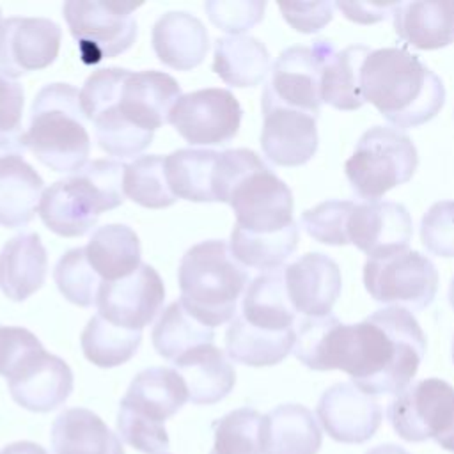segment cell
Returning a JSON list of instances; mask_svg holds the SVG:
<instances>
[{"label": "cell", "mask_w": 454, "mask_h": 454, "mask_svg": "<svg viewBox=\"0 0 454 454\" xmlns=\"http://www.w3.org/2000/svg\"><path fill=\"white\" fill-rule=\"evenodd\" d=\"M294 356L312 371L339 369L367 395L399 394L411 385L426 355V335L404 307H385L356 325L333 314L296 325Z\"/></svg>", "instance_id": "6da1fadb"}, {"label": "cell", "mask_w": 454, "mask_h": 454, "mask_svg": "<svg viewBox=\"0 0 454 454\" xmlns=\"http://www.w3.org/2000/svg\"><path fill=\"white\" fill-rule=\"evenodd\" d=\"M360 89L365 103L394 128H417L445 103V87L417 55L403 48L371 50L362 64Z\"/></svg>", "instance_id": "7a4b0ae2"}, {"label": "cell", "mask_w": 454, "mask_h": 454, "mask_svg": "<svg viewBox=\"0 0 454 454\" xmlns=\"http://www.w3.org/2000/svg\"><path fill=\"white\" fill-rule=\"evenodd\" d=\"M124 165L115 160H92L80 170L44 188L37 213L43 223L64 238L89 232L101 213L124 202Z\"/></svg>", "instance_id": "3957f363"}, {"label": "cell", "mask_w": 454, "mask_h": 454, "mask_svg": "<svg viewBox=\"0 0 454 454\" xmlns=\"http://www.w3.org/2000/svg\"><path fill=\"white\" fill-rule=\"evenodd\" d=\"M181 303L200 323L218 326L232 321L238 301L248 286V271L229 245L207 239L190 247L177 268Z\"/></svg>", "instance_id": "277c9868"}, {"label": "cell", "mask_w": 454, "mask_h": 454, "mask_svg": "<svg viewBox=\"0 0 454 454\" xmlns=\"http://www.w3.org/2000/svg\"><path fill=\"white\" fill-rule=\"evenodd\" d=\"M85 121L80 90L69 83H48L32 101L27 149L50 170L73 174L90 153Z\"/></svg>", "instance_id": "5b68a950"}, {"label": "cell", "mask_w": 454, "mask_h": 454, "mask_svg": "<svg viewBox=\"0 0 454 454\" xmlns=\"http://www.w3.org/2000/svg\"><path fill=\"white\" fill-rule=\"evenodd\" d=\"M188 401L183 378L170 367H149L129 383L117 411V433L122 442L144 454H163L168 445L165 420Z\"/></svg>", "instance_id": "8992f818"}, {"label": "cell", "mask_w": 454, "mask_h": 454, "mask_svg": "<svg viewBox=\"0 0 454 454\" xmlns=\"http://www.w3.org/2000/svg\"><path fill=\"white\" fill-rule=\"evenodd\" d=\"M419 165L411 138L390 126H372L356 142L344 170L351 190L364 200H380L411 179Z\"/></svg>", "instance_id": "52a82bcc"}, {"label": "cell", "mask_w": 454, "mask_h": 454, "mask_svg": "<svg viewBox=\"0 0 454 454\" xmlns=\"http://www.w3.org/2000/svg\"><path fill=\"white\" fill-rule=\"evenodd\" d=\"M388 422L406 442L434 440L454 452V387L438 378L408 385L387 408Z\"/></svg>", "instance_id": "ba28073f"}, {"label": "cell", "mask_w": 454, "mask_h": 454, "mask_svg": "<svg viewBox=\"0 0 454 454\" xmlns=\"http://www.w3.org/2000/svg\"><path fill=\"white\" fill-rule=\"evenodd\" d=\"M140 4L105 0H67L62 5L66 23L85 64L117 57L133 46Z\"/></svg>", "instance_id": "9c48e42d"}, {"label": "cell", "mask_w": 454, "mask_h": 454, "mask_svg": "<svg viewBox=\"0 0 454 454\" xmlns=\"http://www.w3.org/2000/svg\"><path fill=\"white\" fill-rule=\"evenodd\" d=\"M364 286L371 298L380 303L422 310L436 296L438 270L427 255L406 248L387 257L367 259Z\"/></svg>", "instance_id": "30bf717a"}, {"label": "cell", "mask_w": 454, "mask_h": 454, "mask_svg": "<svg viewBox=\"0 0 454 454\" xmlns=\"http://www.w3.org/2000/svg\"><path fill=\"white\" fill-rule=\"evenodd\" d=\"M243 110L236 96L220 87L183 94L168 122L190 145H225L239 131Z\"/></svg>", "instance_id": "8fae6325"}, {"label": "cell", "mask_w": 454, "mask_h": 454, "mask_svg": "<svg viewBox=\"0 0 454 454\" xmlns=\"http://www.w3.org/2000/svg\"><path fill=\"white\" fill-rule=\"evenodd\" d=\"M227 204L234 211L236 225L250 232L271 234L294 222L293 193L264 161L232 186Z\"/></svg>", "instance_id": "7c38bea8"}, {"label": "cell", "mask_w": 454, "mask_h": 454, "mask_svg": "<svg viewBox=\"0 0 454 454\" xmlns=\"http://www.w3.org/2000/svg\"><path fill=\"white\" fill-rule=\"evenodd\" d=\"M321 64L312 46L286 48L270 69L261 106H287L310 115L321 108Z\"/></svg>", "instance_id": "4fadbf2b"}, {"label": "cell", "mask_w": 454, "mask_h": 454, "mask_svg": "<svg viewBox=\"0 0 454 454\" xmlns=\"http://www.w3.org/2000/svg\"><path fill=\"white\" fill-rule=\"evenodd\" d=\"M165 286L160 273L140 264L135 273L114 282H103L98 294V314L108 323L142 332L161 310Z\"/></svg>", "instance_id": "5bb4252c"}, {"label": "cell", "mask_w": 454, "mask_h": 454, "mask_svg": "<svg viewBox=\"0 0 454 454\" xmlns=\"http://www.w3.org/2000/svg\"><path fill=\"white\" fill-rule=\"evenodd\" d=\"M62 30L48 18L0 20V74L12 80L53 64Z\"/></svg>", "instance_id": "9a60e30c"}, {"label": "cell", "mask_w": 454, "mask_h": 454, "mask_svg": "<svg viewBox=\"0 0 454 454\" xmlns=\"http://www.w3.org/2000/svg\"><path fill=\"white\" fill-rule=\"evenodd\" d=\"M16 404L34 413H48L62 406L73 392V371L44 348L27 355L5 378Z\"/></svg>", "instance_id": "2e32d148"}, {"label": "cell", "mask_w": 454, "mask_h": 454, "mask_svg": "<svg viewBox=\"0 0 454 454\" xmlns=\"http://www.w3.org/2000/svg\"><path fill=\"white\" fill-rule=\"evenodd\" d=\"M348 243L371 257H387L408 248L413 222L408 209L390 200L355 202L346 225Z\"/></svg>", "instance_id": "e0dca14e"}, {"label": "cell", "mask_w": 454, "mask_h": 454, "mask_svg": "<svg viewBox=\"0 0 454 454\" xmlns=\"http://www.w3.org/2000/svg\"><path fill=\"white\" fill-rule=\"evenodd\" d=\"M330 438L340 443H364L378 431L383 411L372 395L353 383H335L323 392L316 408Z\"/></svg>", "instance_id": "ac0fdd59"}, {"label": "cell", "mask_w": 454, "mask_h": 454, "mask_svg": "<svg viewBox=\"0 0 454 454\" xmlns=\"http://www.w3.org/2000/svg\"><path fill=\"white\" fill-rule=\"evenodd\" d=\"M287 296L303 317L328 316L340 294L339 264L321 252H309L284 266Z\"/></svg>", "instance_id": "d6986e66"}, {"label": "cell", "mask_w": 454, "mask_h": 454, "mask_svg": "<svg viewBox=\"0 0 454 454\" xmlns=\"http://www.w3.org/2000/svg\"><path fill=\"white\" fill-rule=\"evenodd\" d=\"M179 83L163 71H129L119 99L112 105L126 121L154 133L168 122V115L181 98Z\"/></svg>", "instance_id": "ffe728a7"}, {"label": "cell", "mask_w": 454, "mask_h": 454, "mask_svg": "<svg viewBox=\"0 0 454 454\" xmlns=\"http://www.w3.org/2000/svg\"><path fill=\"white\" fill-rule=\"evenodd\" d=\"M261 131L262 154L278 167L305 165L317 151L316 115L287 108L264 106Z\"/></svg>", "instance_id": "44dd1931"}, {"label": "cell", "mask_w": 454, "mask_h": 454, "mask_svg": "<svg viewBox=\"0 0 454 454\" xmlns=\"http://www.w3.org/2000/svg\"><path fill=\"white\" fill-rule=\"evenodd\" d=\"M312 50L321 64V99L337 110H356L365 105L360 89V73L371 48L353 44L344 50H335L328 39L312 43Z\"/></svg>", "instance_id": "7402d4cb"}, {"label": "cell", "mask_w": 454, "mask_h": 454, "mask_svg": "<svg viewBox=\"0 0 454 454\" xmlns=\"http://www.w3.org/2000/svg\"><path fill=\"white\" fill-rule=\"evenodd\" d=\"M151 43L160 62L177 71H192L200 66L209 50L204 23L186 11L161 14L153 25Z\"/></svg>", "instance_id": "603a6c76"}, {"label": "cell", "mask_w": 454, "mask_h": 454, "mask_svg": "<svg viewBox=\"0 0 454 454\" xmlns=\"http://www.w3.org/2000/svg\"><path fill=\"white\" fill-rule=\"evenodd\" d=\"M392 21L397 37L417 50H438L454 43V0L397 2Z\"/></svg>", "instance_id": "cb8c5ba5"}, {"label": "cell", "mask_w": 454, "mask_h": 454, "mask_svg": "<svg viewBox=\"0 0 454 454\" xmlns=\"http://www.w3.org/2000/svg\"><path fill=\"white\" fill-rule=\"evenodd\" d=\"M174 369L183 378L188 401L215 404L225 399L236 383V371L227 355L215 344L193 348L174 360Z\"/></svg>", "instance_id": "d4e9b609"}, {"label": "cell", "mask_w": 454, "mask_h": 454, "mask_svg": "<svg viewBox=\"0 0 454 454\" xmlns=\"http://www.w3.org/2000/svg\"><path fill=\"white\" fill-rule=\"evenodd\" d=\"M48 255L37 232L11 238L0 250V289L12 301H25L46 280Z\"/></svg>", "instance_id": "484cf974"}, {"label": "cell", "mask_w": 454, "mask_h": 454, "mask_svg": "<svg viewBox=\"0 0 454 454\" xmlns=\"http://www.w3.org/2000/svg\"><path fill=\"white\" fill-rule=\"evenodd\" d=\"M262 454H317L323 434L312 411L287 403L262 415Z\"/></svg>", "instance_id": "4316f807"}, {"label": "cell", "mask_w": 454, "mask_h": 454, "mask_svg": "<svg viewBox=\"0 0 454 454\" xmlns=\"http://www.w3.org/2000/svg\"><path fill=\"white\" fill-rule=\"evenodd\" d=\"M53 454H124L121 438L87 408H67L51 424Z\"/></svg>", "instance_id": "83f0119b"}, {"label": "cell", "mask_w": 454, "mask_h": 454, "mask_svg": "<svg viewBox=\"0 0 454 454\" xmlns=\"http://www.w3.org/2000/svg\"><path fill=\"white\" fill-rule=\"evenodd\" d=\"M43 177L23 156L0 160V225L7 229L25 227L39 207Z\"/></svg>", "instance_id": "f1b7e54d"}, {"label": "cell", "mask_w": 454, "mask_h": 454, "mask_svg": "<svg viewBox=\"0 0 454 454\" xmlns=\"http://www.w3.org/2000/svg\"><path fill=\"white\" fill-rule=\"evenodd\" d=\"M241 316L262 330L284 332L294 328L296 310L287 296L284 268L262 271L247 286Z\"/></svg>", "instance_id": "f546056e"}, {"label": "cell", "mask_w": 454, "mask_h": 454, "mask_svg": "<svg viewBox=\"0 0 454 454\" xmlns=\"http://www.w3.org/2000/svg\"><path fill=\"white\" fill-rule=\"evenodd\" d=\"M296 330H262L238 314L225 332L227 356L248 367H268L282 362L294 348Z\"/></svg>", "instance_id": "4dcf8cb0"}, {"label": "cell", "mask_w": 454, "mask_h": 454, "mask_svg": "<svg viewBox=\"0 0 454 454\" xmlns=\"http://www.w3.org/2000/svg\"><path fill=\"white\" fill-rule=\"evenodd\" d=\"M85 254L89 264L103 278V282L129 277L142 264L138 236L131 227L122 223L98 227L85 247Z\"/></svg>", "instance_id": "1f68e13d"}, {"label": "cell", "mask_w": 454, "mask_h": 454, "mask_svg": "<svg viewBox=\"0 0 454 454\" xmlns=\"http://www.w3.org/2000/svg\"><path fill=\"white\" fill-rule=\"evenodd\" d=\"M213 71L231 87H255L270 73V53L252 35H227L215 41Z\"/></svg>", "instance_id": "d6a6232c"}, {"label": "cell", "mask_w": 454, "mask_h": 454, "mask_svg": "<svg viewBox=\"0 0 454 454\" xmlns=\"http://www.w3.org/2000/svg\"><path fill=\"white\" fill-rule=\"evenodd\" d=\"M213 149H177L165 158V176L176 199L215 202L213 172L218 160Z\"/></svg>", "instance_id": "836d02e7"}, {"label": "cell", "mask_w": 454, "mask_h": 454, "mask_svg": "<svg viewBox=\"0 0 454 454\" xmlns=\"http://www.w3.org/2000/svg\"><path fill=\"white\" fill-rule=\"evenodd\" d=\"M300 232L294 222L289 227L271 234L250 232L234 223L229 248L234 259L245 268L270 271L282 268L284 261L296 250Z\"/></svg>", "instance_id": "e575fe53"}, {"label": "cell", "mask_w": 454, "mask_h": 454, "mask_svg": "<svg viewBox=\"0 0 454 454\" xmlns=\"http://www.w3.org/2000/svg\"><path fill=\"white\" fill-rule=\"evenodd\" d=\"M151 339L156 353L174 362L193 348L213 344L215 332L211 326L195 319L177 300L163 309L153 328Z\"/></svg>", "instance_id": "d590c367"}, {"label": "cell", "mask_w": 454, "mask_h": 454, "mask_svg": "<svg viewBox=\"0 0 454 454\" xmlns=\"http://www.w3.org/2000/svg\"><path fill=\"white\" fill-rule=\"evenodd\" d=\"M140 342L142 332L115 326L101 314H94L89 319L80 337L85 358L103 369H112L131 360Z\"/></svg>", "instance_id": "8d00e7d4"}, {"label": "cell", "mask_w": 454, "mask_h": 454, "mask_svg": "<svg viewBox=\"0 0 454 454\" xmlns=\"http://www.w3.org/2000/svg\"><path fill=\"white\" fill-rule=\"evenodd\" d=\"M122 188L128 199L149 209H163L177 200L168 188L165 158L160 154H144L124 165Z\"/></svg>", "instance_id": "74e56055"}, {"label": "cell", "mask_w": 454, "mask_h": 454, "mask_svg": "<svg viewBox=\"0 0 454 454\" xmlns=\"http://www.w3.org/2000/svg\"><path fill=\"white\" fill-rule=\"evenodd\" d=\"M262 415L248 406L232 410L213 422L215 443L209 454H262Z\"/></svg>", "instance_id": "f35d334b"}, {"label": "cell", "mask_w": 454, "mask_h": 454, "mask_svg": "<svg viewBox=\"0 0 454 454\" xmlns=\"http://www.w3.org/2000/svg\"><path fill=\"white\" fill-rule=\"evenodd\" d=\"M53 280L59 293L78 307H92L98 303L103 278L89 264L85 247L71 248L55 264Z\"/></svg>", "instance_id": "ab89813d"}, {"label": "cell", "mask_w": 454, "mask_h": 454, "mask_svg": "<svg viewBox=\"0 0 454 454\" xmlns=\"http://www.w3.org/2000/svg\"><path fill=\"white\" fill-rule=\"evenodd\" d=\"M98 145L114 158H133L147 149L154 133L140 129L126 121L114 106L98 114L92 121Z\"/></svg>", "instance_id": "60d3db41"}, {"label": "cell", "mask_w": 454, "mask_h": 454, "mask_svg": "<svg viewBox=\"0 0 454 454\" xmlns=\"http://www.w3.org/2000/svg\"><path fill=\"white\" fill-rule=\"evenodd\" d=\"M353 206V200H325L301 213V227L319 243L348 245L346 225Z\"/></svg>", "instance_id": "b9f144b4"}, {"label": "cell", "mask_w": 454, "mask_h": 454, "mask_svg": "<svg viewBox=\"0 0 454 454\" xmlns=\"http://www.w3.org/2000/svg\"><path fill=\"white\" fill-rule=\"evenodd\" d=\"M204 9L207 18L215 27L231 34L243 35V32L250 30L257 25L266 9V2L262 0H207L204 2Z\"/></svg>", "instance_id": "7bdbcfd3"}, {"label": "cell", "mask_w": 454, "mask_h": 454, "mask_svg": "<svg viewBox=\"0 0 454 454\" xmlns=\"http://www.w3.org/2000/svg\"><path fill=\"white\" fill-rule=\"evenodd\" d=\"M128 73L129 69L122 67H101L85 80L80 90V103L89 122L119 99Z\"/></svg>", "instance_id": "ee69618b"}, {"label": "cell", "mask_w": 454, "mask_h": 454, "mask_svg": "<svg viewBox=\"0 0 454 454\" xmlns=\"http://www.w3.org/2000/svg\"><path fill=\"white\" fill-rule=\"evenodd\" d=\"M420 241L438 257H454V200L434 202L420 220Z\"/></svg>", "instance_id": "f6af8a7d"}, {"label": "cell", "mask_w": 454, "mask_h": 454, "mask_svg": "<svg viewBox=\"0 0 454 454\" xmlns=\"http://www.w3.org/2000/svg\"><path fill=\"white\" fill-rule=\"evenodd\" d=\"M262 163V158L252 149H227L218 154L213 172L215 202H225L232 186L252 168Z\"/></svg>", "instance_id": "bcb514c9"}, {"label": "cell", "mask_w": 454, "mask_h": 454, "mask_svg": "<svg viewBox=\"0 0 454 454\" xmlns=\"http://www.w3.org/2000/svg\"><path fill=\"white\" fill-rule=\"evenodd\" d=\"M332 2H278L284 20L301 34H316L333 18Z\"/></svg>", "instance_id": "7dc6e473"}, {"label": "cell", "mask_w": 454, "mask_h": 454, "mask_svg": "<svg viewBox=\"0 0 454 454\" xmlns=\"http://www.w3.org/2000/svg\"><path fill=\"white\" fill-rule=\"evenodd\" d=\"M41 348V340L30 330L21 326H0V376L7 378L27 355Z\"/></svg>", "instance_id": "c3c4849f"}, {"label": "cell", "mask_w": 454, "mask_h": 454, "mask_svg": "<svg viewBox=\"0 0 454 454\" xmlns=\"http://www.w3.org/2000/svg\"><path fill=\"white\" fill-rule=\"evenodd\" d=\"M23 103V87L0 74V133L21 129Z\"/></svg>", "instance_id": "681fc988"}, {"label": "cell", "mask_w": 454, "mask_h": 454, "mask_svg": "<svg viewBox=\"0 0 454 454\" xmlns=\"http://www.w3.org/2000/svg\"><path fill=\"white\" fill-rule=\"evenodd\" d=\"M335 7L351 21L369 25L385 20L392 14L394 4H369V2H335Z\"/></svg>", "instance_id": "f907efd6"}, {"label": "cell", "mask_w": 454, "mask_h": 454, "mask_svg": "<svg viewBox=\"0 0 454 454\" xmlns=\"http://www.w3.org/2000/svg\"><path fill=\"white\" fill-rule=\"evenodd\" d=\"M25 151H27V142H25L23 129L0 133V160L7 156H23Z\"/></svg>", "instance_id": "816d5d0a"}, {"label": "cell", "mask_w": 454, "mask_h": 454, "mask_svg": "<svg viewBox=\"0 0 454 454\" xmlns=\"http://www.w3.org/2000/svg\"><path fill=\"white\" fill-rule=\"evenodd\" d=\"M0 454H48L44 447H41L39 443L35 442H14V443H9L5 445Z\"/></svg>", "instance_id": "f5cc1de1"}, {"label": "cell", "mask_w": 454, "mask_h": 454, "mask_svg": "<svg viewBox=\"0 0 454 454\" xmlns=\"http://www.w3.org/2000/svg\"><path fill=\"white\" fill-rule=\"evenodd\" d=\"M365 454H410L406 452L403 447L394 445V443H383V445H376L371 450H367Z\"/></svg>", "instance_id": "db71d44e"}, {"label": "cell", "mask_w": 454, "mask_h": 454, "mask_svg": "<svg viewBox=\"0 0 454 454\" xmlns=\"http://www.w3.org/2000/svg\"><path fill=\"white\" fill-rule=\"evenodd\" d=\"M449 303H450V307L454 309V277H452L450 287H449Z\"/></svg>", "instance_id": "11a10c76"}, {"label": "cell", "mask_w": 454, "mask_h": 454, "mask_svg": "<svg viewBox=\"0 0 454 454\" xmlns=\"http://www.w3.org/2000/svg\"><path fill=\"white\" fill-rule=\"evenodd\" d=\"M452 360H454V342H452Z\"/></svg>", "instance_id": "9f6ffc18"}, {"label": "cell", "mask_w": 454, "mask_h": 454, "mask_svg": "<svg viewBox=\"0 0 454 454\" xmlns=\"http://www.w3.org/2000/svg\"><path fill=\"white\" fill-rule=\"evenodd\" d=\"M0 20H2V12H0Z\"/></svg>", "instance_id": "6f0895ef"}]
</instances>
